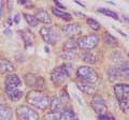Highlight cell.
I'll return each instance as SVG.
<instances>
[{
	"label": "cell",
	"instance_id": "obj_1",
	"mask_svg": "<svg viewBox=\"0 0 129 120\" xmlns=\"http://www.w3.org/2000/svg\"><path fill=\"white\" fill-rule=\"evenodd\" d=\"M22 81L16 74H8L5 79V89L6 93L11 101L16 102L23 97V90L21 89Z\"/></svg>",
	"mask_w": 129,
	"mask_h": 120
},
{
	"label": "cell",
	"instance_id": "obj_2",
	"mask_svg": "<svg viewBox=\"0 0 129 120\" xmlns=\"http://www.w3.org/2000/svg\"><path fill=\"white\" fill-rule=\"evenodd\" d=\"M26 101L38 109L45 110L50 105V98L39 90H31L26 95Z\"/></svg>",
	"mask_w": 129,
	"mask_h": 120
},
{
	"label": "cell",
	"instance_id": "obj_3",
	"mask_svg": "<svg viewBox=\"0 0 129 120\" xmlns=\"http://www.w3.org/2000/svg\"><path fill=\"white\" fill-rule=\"evenodd\" d=\"M114 94L118 102L120 109L128 113L129 108V87L127 84H116L114 86Z\"/></svg>",
	"mask_w": 129,
	"mask_h": 120
},
{
	"label": "cell",
	"instance_id": "obj_4",
	"mask_svg": "<svg viewBox=\"0 0 129 120\" xmlns=\"http://www.w3.org/2000/svg\"><path fill=\"white\" fill-rule=\"evenodd\" d=\"M70 65L63 63V65L59 66L52 71L51 73V81L53 82L54 85L56 86H61L68 81L70 75Z\"/></svg>",
	"mask_w": 129,
	"mask_h": 120
},
{
	"label": "cell",
	"instance_id": "obj_5",
	"mask_svg": "<svg viewBox=\"0 0 129 120\" xmlns=\"http://www.w3.org/2000/svg\"><path fill=\"white\" fill-rule=\"evenodd\" d=\"M76 76L80 81L85 82V83H89V84H94L98 81V74L97 72L91 69L90 67H80L78 71H76Z\"/></svg>",
	"mask_w": 129,
	"mask_h": 120
},
{
	"label": "cell",
	"instance_id": "obj_6",
	"mask_svg": "<svg viewBox=\"0 0 129 120\" xmlns=\"http://www.w3.org/2000/svg\"><path fill=\"white\" fill-rule=\"evenodd\" d=\"M15 111L18 120H39V114L27 105L17 106Z\"/></svg>",
	"mask_w": 129,
	"mask_h": 120
},
{
	"label": "cell",
	"instance_id": "obj_7",
	"mask_svg": "<svg viewBox=\"0 0 129 120\" xmlns=\"http://www.w3.org/2000/svg\"><path fill=\"white\" fill-rule=\"evenodd\" d=\"M99 38L97 34H88L78 40V47L83 50H91L98 45Z\"/></svg>",
	"mask_w": 129,
	"mask_h": 120
},
{
	"label": "cell",
	"instance_id": "obj_8",
	"mask_svg": "<svg viewBox=\"0 0 129 120\" xmlns=\"http://www.w3.org/2000/svg\"><path fill=\"white\" fill-rule=\"evenodd\" d=\"M40 34H41V38L43 39V41L47 44H51V45L55 44L59 40L58 35L54 31V29L48 26L42 27L41 29H40Z\"/></svg>",
	"mask_w": 129,
	"mask_h": 120
},
{
	"label": "cell",
	"instance_id": "obj_9",
	"mask_svg": "<svg viewBox=\"0 0 129 120\" xmlns=\"http://www.w3.org/2000/svg\"><path fill=\"white\" fill-rule=\"evenodd\" d=\"M24 79H25V83L28 87L36 88V90L40 91L44 88V79L42 76H37L32 73H28L25 75Z\"/></svg>",
	"mask_w": 129,
	"mask_h": 120
},
{
	"label": "cell",
	"instance_id": "obj_10",
	"mask_svg": "<svg viewBox=\"0 0 129 120\" xmlns=\"http://www.w3.org/2000/svg\"><path fill=\"white\" fill-rule=\"evenodd\" d=\"M90 105L92 107V109L96 111V114L98 116L108 113V106H107L106 102H104V100L100 97V95L95 94L94 97L91 98Z\"/></svg>",
	"mask_w": 129,
	"mask_h": 120
},
{
	"label": "cell",
	"instance_id": "obj_11",
	"mask_svg": "<svg viewBox=\"0 0 129 120\" xmlns=\"http://www.w3.org/2000/svg\"><path fill=\"white\" fill-rule=\"evenodd\" d=\"M75 84H76V86H78L79 89L85 94H94L95 91H96V88L92 84L85 83V82H82V81H76Z\"/></svg>",
	"mask_w": 129,
	"mask_h": 120
},
{
	"label": "cell",
	"instance_id": "obj_12",
	"mask_svg": "<svg viewBox=\"0 0 129 120\" xmlns=\"http://www.w3.org/2000/svg\"><path fill=\"white\" fill-rule=\"evenodd\" d=\"M35 18L37 19V22H41L43 24H51L52 23V18L51 15L48 14V12L43 10V9H39L35 14Z\"/></svg>",
	"mask_w": 129,
	"mask_h": 120
},
{
	"label": "cell",
	"instance_id": "obj_13",
	"mask_svg": "<svg viewBox=\"0 0 129 120\" xmlns=\"http://www.w3.org/2000/svg\"><path fill=\"white\" fill-rule=\"evenodd\" d=\"M50 107L52 109V113H60L63 108V101L59 97H53L52 101H50Z\"/></svg>",
	"mask_w": 129,
	"mask_h": 120
},
{
	"label": "cell",
	"instance_id": "obj_14",
	"mask_svg": "<svg viewBox=\"0 0 129 120\" xmlns=\"http://www.w3.org/2000/svg\"><path fill=\"white\" fill-rule=\"evenodd\" d=\"M13 116V110L10 106L0 104V120H11Z\"/></svg>",
	"mask_w": 129,
	"mask_h": 120
},
{
	"label": "cell",
	"instance_id": "obj_15",
	"mask_svg": "<svg viewBox=\"0 0 129 120\" xmlns=\"http://www.w3.org/2000/svg\"><path fill=\"white\" fill-rule=\"evenodd\" d=\"M62 31L64 33H66L67 35H69V37H74L75 34L80 33L81 31V28L79 26V24H69V25L64 26L62 28Z\"/></svg>",
	"mask_w": 129,
	"mask_h": 120
},
{
	"label": "cell",
	"instance_id": "obj_16",
	"mask_svg": "<svg viewBox=\"0 0 129 120\" xmlns=\"http://www.w3.org/2000/svg\"><path fill=\"white\" fill-rule=\"evenodd\" d=\"M14 71L13 63L10 62L8 59L0 58V73H10Z\"/></svg>",
	"mask_w": 129,
	"mask_h": 120
},
{
	"label": "cell",
	"instance_id": "obj_17",
	"mask_svg": "<svg viewBox=\"0 0 129 120\" xmlns=\"http://www.w3.org/2000/svg\"><path fill=\"white\" fill-rule=\"evenodd\" d=\"M102 40H103V43L109 47H115L118 45L117 39L115 37H113L110 32H104L102 35Z\"/></svg>",
	"mask_w": 129,
	"mask_h": 120
},
{
	"label": "cell",
	"instance_id": "obj_18",
	"mask_svg": "<svg viewBox=\"0 0 129 120\" xmlns=\"http://www.w3.org/2000/svg\"><path fill=\"white\" fill-rule=\"evenodd\" d=\"M78 48V40H75L74 38L68 39L63 44V50L66 51H71Z\"/></svg>",
	"mask_w": 129,
	"mask_h": 120
},
{
	"label": "cell",
	"instance_id": "obj_19",
	"mask_svg": "<svg viewBox=\"0 0 129 120\" xmlns=\"http://www.w3.org/2000/svg\"><path fill=\"white\" fill-rule=\"evenodd\" d=\"M52 12H53V14L56 15L57 17H60L61 19H64V21L69 22V21H71V19H72V16L69 13H67V12L58 9V8H52Z\"/></svg>",
	"mask_w": 129,
	"mask_h": 120
},
{
	"label": "cell",
	"instance_id": "obj_20",
	"mask_svg": "<svg viewBox=\"0 0 129 120\" xmlns=\"http://www.w3.org/2000/svg\"><path fill=\"white\" fill-rule=\"evenodd\" d=\"M60 120H75V116L71 108H64L60 111Z\"/></svg>",
	"mask_w": 129,
	"mask_h": 120
},
{
	"label": "cell",
	"instance_id": "obj_21",
	"mask_svg": "<svg viewBox=\"0 0 129 120\" xmlns=\"http://www.w3.org/2000/svg\"><path fill=\"white\" fill-rule=\"evenodd\" d=\"M22 38H23V40H24V43H25L26 47L29 46V45L31 46L32 44H34L35 37H34V34H32L30 31H28V30L22 31Z\"/></svg>",
	"mask_w": 129,
	"mask_h": 120
},
{
	"label": "cell",
	"instance_id": "obj_22",
	"mask_svg": "<svg viewBox=\"0 0 129 120\" xmlns=\"http://www.w3.org/2000/svg\"><path fill=\"white\" fill-rule=\"evenodd\" d=\"M23 15H24V17H25V21L27 22V24L30 27H36L38 25V22H37V19L35 18L34 15H30V14H27V13H24Z\"/></svg>",
	"mask_w": 129,
	"mask_h": 120
},
{
	"label": "cell",
	"instance_id": "obj_23",
	"mask_svg": "<svg viewBox=\"0 0 129 120\" xmlns=\"http://www.w3.org/2000/svg\"><path fill=\"white\" fill-rule=\"evenodd\" d=\"M98 12H100V13H102V14H104V15H107V16L112 17L113 19H118V15L116 14L115 12L111 11V10L103 9V8H101V9H98Z\"/></svg>",
	"mask_w": 129,
	"mask_h": 120
},
{
	"label": "cell",
	"instance_id": "obj_24",
	"mask_svg": "<svg viewBox=\"0 0 129 120\" xmlns=\"http://www.w3.org/2000/svg\"><path fill=\"white\" fill-rule=\"evenodd\" d=\"M41 120H60V113H47Z\"/></svg>",
	"mask_w": 129,
	"mask_h": 120
},
{
	"label": "cell",
	"instance_id": "obj_25",
	"mask_svg": "<svg viewBox=\"0 0 129 120\" xmlns=\"http://www.w3.org/2000/svg\"><path fill=\"white\" fill-rule=\"evenodd\" d=\"M82 58H83V61H85L87 63H95L96 62V58H95V56L90 54V53H86V54H84L82 56Z\"/></svg>",
	"mask_w": 129,
	"mask_h": 120
},
{
	"label": "cell",
	"instance_id": "obj_26",
	"mask_svg": "<svg viewBox=\"0 0 129 120\" xmlns=\"http://www.w3.org/2000/svg\"><path fill=\"white\" fill-rule=\"evenodd\" d=\"M86 22H87V24H88V26H89L91 29H94L95 31H97V30H99V29H100V24L97 22V21H95V19L88 18Z\"/></svg>",
	"mask_w": 129,
	"mask_h": 120
},
{
	"label": "cell",
	"instance_id": "obj_27",
	"mask_svg": "<svg viewBox=\"0 0 129 120\" xmlns=\"http://www.w3.org/2000/svg\"><path fill=\"white\" fill-rule=\"evenodd\" d=\"M98 120H115V118L113 117L112 115L107 113V114H103V115L98 116Z\"/></svg>",
	"mask_w": 129,
	"mask_h": 120
},
{
	"label": "cell",
	"instance_id": "obj_28",
	"mask_svg": "<svg viewBox=\"0 0 129 120\" xmlns=\"http://www.w3.org/2000/svg\"><path fill=\"white\" fill-rule=\"evenodd\" d=\"M54 3H55V5L57 6V7H59V8H60V10H61V9H64V7L61 5V3H59L58 1H54Z\"/></svg>",
	"mask_w": 129,
	"mask_h": 120
}]
</instances>
